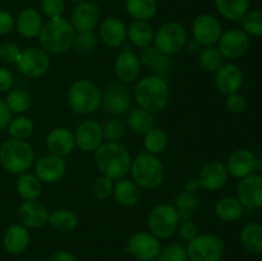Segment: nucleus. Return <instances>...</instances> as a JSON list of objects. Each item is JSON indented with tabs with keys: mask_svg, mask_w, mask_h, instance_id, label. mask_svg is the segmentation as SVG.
I'll use <instances>...</instances> for the list:
<instances>
[{
	"mask_svg": "<svg viewBox=\"0 0 262 261\" xmlns=\"http://www.w3.org/2000/svg\"><path fill=\"white\" fill-rule=\"evenodd\" d=\"M132 95L138 107L151 114H158L169 105L170 87L166 78L151 73L137 79Z\"/></svg>",
	"mask_w": 262,
	"mask_h": 261,
	"instance_id": "1",
	"label": "nucleus"
},
{
	"mask_svg": "<svg viewBox=\"0 0 262 261\" xmlns=\"http://www.w3.org/2000/svg\"><path fill=\"white\" fill-rule=\"evenodd\" d=\"M132 159L128 148L120 142L105 141L94 153V161L97 170L101 176L113 181L124 178L129 174Z\"/></svg>",
	"mask_w": 262,
	"mask_h": 261,
	"instance_id": "2",
	"label": "nucleus"
},
{
	"mask_svg": "<svg viewBox=\"0 0 262 261\" xmlns=\"http://www.w3.org/2000/svg\"><path fill=\"white\" fill-rule=\"evenodd\" d=\"M76 30L67 18L60 17L49 19L43 23L38 35L40 48L43 49L49 55H61L73 48Z\"/></svg>",
	"mask_w": 262,
	"mask_h": 261,
	"instance_id": "3",
	"label": "nucleus"
},
{
	"mask_svg": "<svg viewBox=\"0 0 262 261\" xmlns=\"http://www.w3.org/2000/svg\"><path fill=\"white\" fill-rule=\"evenodd\" d=\"M35 150L27 140L7 138L0 145V165L7 173L19 176L35 163Z\"/></svg>",
	"mask_w": 262,
	"mask_h": 261,
	"instance_id": "4",
	"label": "nucleus"
},
{
	"mask_svg": "<svg viewBox=\"0 0 262 261\" xmlns=\"http://www.w3.org/2000/svg\"><path fill=\"white\" fill-rule=\"evenodd\" d=\"M102 90L89 78H79L72 82L67 94L68 105L74 114L90 115L101 106Z\"/></svg>",
	"mask_w": 262,
	"mask_h": 261,
	"instance_id": "5",
	"label": "nucleus"
},
{
	"mask_svg": "<svg viewBox=\"0 0 262 261\" xmlns=\"http://www.w3.org/2000/svg\"><path fill=\"white\" fill-rule=\"evenodd\" d=\"M129 174L141 189H156L164 183L165 168L159 156L141 151L132 159Z\"/></svg>",
	"mask_w": 262,
	"mask_h": 261,
	"instance_id": "6",
	"label": "nucleus"
},
{
	"mask_svg": "<svg viewBox=\"0 0 262 261\" xmlns=\"http://www.w3.org/2000/svg\"><path fill=\"white\" fill-rule=\"evenodd\" d=\"M188 41V33L182 23L171 20L155 31L152 45L165 55H176L183 50Z\"/></svg>",
	"mask_w": 262,
	"mask_h": 261,
	"instance_id": "7",
	"label": "nucleus"
},
{
	"mask_svg": "<svg viewBox=\"0 0 262 261\" xmlns=\"http://www.w3.org/2000/svg\"><path fill=\"white\" fill-rule=\"evenodd\" d=\"M181 219L171 204H159L151 209L147 216V230L160 241L168 240L177 232Z\"/></svg>",
	"mask_w": 262,
	"mask_h": 261,
	"instance_id": "8",
	"label": "nucleus"
},
{
	"mask_svg": "<svg viewBox=\"0 0 262 261\" xmlns=\"http://www.w3.org/2000/svg\"><path fill=\"white\" fill-rule=\"evenodd\" d=\"M188 261H222L224 257V243L212 233H200L187 243Z\"/></svg>",
	"mask_w": 262,
	"mask_h": 261,
	"instance_id": "9",
	"label": "nucleus"
},
{
	"mask_svg": "<svg viewBox=\"0 0 262 261\" xmlns=\"http://www.w3.org/2000/svg\"><path fill=\"white\" fill-rule=\"evenodd\" d=\"M15 67L23 77L38 79L45 76L51 67L50 55L40 46H28L22 49Z\"/></svg>",
	"mask_w": 262,
	"mask_h": 261,
	"instance_id": "10",
	"label": "nucleus"
},
{
	"mask_svg": "<svg viewBox=\"0 0 262 261\" xmlns=\"http://www.w3.org/2000/svg\"><path fill=\"white\" fill-rule=\"evenodd\" d=\"M133 95L128 84L117 81L102 91L101 107L112 117H122L132 105Z\"/></svg>",
	"mask_w": 262,
	"mask_h": 261,
	"instance_id": "11",
	"label": "nucleus"
},
{
	"mask_svg": "<svg viewBox=\"0 0 262 261\" xmlns=\"http://www.w3.org/2000/svg\"><path fill=\"white\" fill-rule=\"evenodd\" d=\"M161 250V241L148 230L136 232L128 238L125 251L137 261H154Z\"/></svg>",
	"mask_w": 262,
	"mask_h": 261,
	"instance_id": "12",
	"label": "nucleus"
},
{
	"mask_svg": "<svg viewBox=\"0 0 262 261\" xmlns=\"http://www.w3.org/2000/svg\"><path fill=\"white\" fill-rule=\"evenodd\" d=\"M250 36L242 28H230L223 31L216 48L227 60H237L247 54L250 49Z\"/></svg>",
	"mask_w": 262,
	"mask_h": 261,
	"instance_id": "13",
	"label": "nucleus"
},
{
	"mask_svg": "<svg viewBox=\"0 0 262 261\" xmlns=\"http://www.w3.org/2000/svg\"><path fill=\"white\" fill-rule=\"evenodd\" d=\"M223 33L220 20L215 15L202 13L192 22V37L201 46H214Z\"/></svg>",
	"mask_w": 262,
	"mask_h": 261,
	"instance_id": "14",
	"label": "nucleus"
},
{
	"mask_svg": "<svg viewBox=\"0 0 262 261\" xmlns=\"http://www.w3.org/2000/svg\"><path fill=\"white\" fill-rule=\"evenodd\" d=\"M73 133L76 147L84 154L95 153L105 142L102 125L95 119L82 120Z\"/></svg>",
	"mask_w": 262,
	"mask_h": 261,
	"instance_id": "15",
	"label": "nucleus"
},
{
	"mask_svg": "<svg viewBox=\"0 0 262 261\" xmlns=\"http://www.w3.org/2000/svg\"><path fill=\"white\" fill-rule=\"evenodd\" d=\"M67 161L64 158L45 154L33 163V173L42 183L54 184L60 181L67 173Z\"/></svg>",
	"mask_w": 262,
	"mask_h": 261,
	"instance_id": "16",
	"label": "nucleus"
},
{
	"mask_svg": "<svg viewBox=\"0 0 262 261\" xmlns=\"http://www.w3.org/2000/svg\"><path fill=\"white\" fill-rule=\"evenodd\" d=\"M114 74L122 83L130 84L137 82L141 76V61L135 51L129 49H123L117 54L114 59Z\"/></svg>",
	"mask_w": 262,
	"mask_h": 261,
	"instance_id": "17",
	"label": "nucleus"
},
{
	"mask_svg": "<svg viewBox=\"0 0 262 261\" xmlns=\"http://www.w3.org/2000/svg\"><path fill=\"white\" fill-rule=\"evenodd\" d=\"M101 20V10L96 3L86 0L83 3H78L73 8L71 13V19L76 32H86V31H95L99 27Z\"/></svg>",
	"mask_w": 262,
	"mask_h": 261,
	"instance_id": "18",
	"label": "nucleus"
},
{
	"mask_svg": "<svg viewBox=\"0 0 262 261\" xmlns=\"http://www.w3.org/2000/svg\"><path fill=\"white\" fill-rule=\"evenodd\" d=\"M237 199L245 210L262 209V174H251L242 178L237 187Z\"/></svg>",
	"mask_w": 262,
	"mask_h": 261,
	"instance_id": "19",
	"label": "nucleus"
},
{
	"mask_svg": "<svg viewBox=\"0 0 262 261\" xmlns=\"http://www.w3.org/2000/svg\"><path fill=\"white\" fill-rule=\"evenodd\" d=\"M225 166H227L229 176L237 179H242L257 170L258 159L248 148H238L230 154Z\"/></svg>",
	"mask_w": 262,
	"mask_h": 261,
	"instance_id": "20",
	"label": "nucleus"
},
{
	"mask_svg": "<svg viewBox=\"0 0 262 261\" xmlns=\"http://www.w3.org/2000/svg\"><path fill=\"white\" fill-rule=\"evenodd\" d=\"M215 86L223 95L228 96L242 89L245 76L239 66L235 63H224L215 72Z\"/></svg>",
	"mask_w": 262,
	"mask_h": 261,
	"instance_id": "21",
	"label": "nucleus"
},
{
	"mask_svg": "<svg viewBox=\"0 0 262 261\" xmlns=\"http://www.w3.org/2000/svg\"><path fill=\"white\" fill-rule=\"evenodd\" d=\"M229 177L225 164L223 161L214 160L209 161L202 166L197 178H199L202 189L215 192L222 189L228 183Z\"/></svg>",
	"mask_w": 262,
	"mask_h": 261,
	"instance_id": "22",
	"label": "nucleus"
},
{
	"mask_svg": "<svg viewBox=\"0 0 262 261\" xmlns=\"http://www.w3.org/2000/svg\"><path fill=\"white\" fill-rule=\"evenodd\" d=\"M45 146L49 154L66 159L76 148L74 133L67 127H55L49 130L45 138Z\"/></svg>",
	"mask_w": 262,
	"mask_h": 261,
	"instance_id": "23",
	"label": "nucleus"
},
{
	"mask_svg": "<svg viewBox=\"0 0 262 261\" xmlns=\"http://www.w3.org/2000/svg\"><path fill=\"white\" fill-rule=\"evenodd\" d=\"M31 243L30 229L22 225L20 223L10 224L4 230L2 237V245L5 252L9 255L18 256L27 251Z\"/></svg>",
	"mask_w": 262,
	"mask_h": 261,
	"instance_id": "24",
	"label": "nucleus"
},
{
	"mask_svg": "<svg viewBox=\"0 0 262 261\" xmlns=\"http://www.w3.org/2000/svg\"><path fill=\"white\" fill-rule=\"evenodd\" d=\"M49 210L38 200L32 201H23L18 206L17 216L22 225L28 229H38L48 224Z\"/></svg>",
	"mask_w": 262,
	"mask_h": 261,
	"instance_id": "25",
	"label": "nucleus"
},
{
	"mask_svg": "<svg viewBox=\"0 0 262 261\" xmlns=\"http://www.w3.org/2000/svg\"><path fill=\"white\" fill-rule=\"evenodd\" d=\"M99 37L105 46L118 49L127 41V25L118 17H107L100 22Z\"/></svg>",
	"mask_w": 262,
	"mask_h": 261,
	"instance_id": "26",
	"label": "nucleus"
},
{
	"mask_svg": "<svg viewBox=\"0 0 262 261\" xmlns=\"http://www.w3.org/2000/svg\"><path fill=\"white\" fill-rule=\"evenodd\" d=\"M42 15L35 8H26L15 18V27L18 35L26 40L38 37L42 28Z\"/></svg>",
	"mask_w": 262,
	"mask_h": 261,
	"instance_id": "27",
	"label": "nucleus"
},
{
	"mask_svg": "<svg viewBox=\"0 0 262 261\" xmlns=\"http://www.w3.org/2000/svg\"><path fill=\"white\" fill-rule=\"evenodd\" d=\"M138 59L141 61V66L152 69L154 74H158V76L164 77V78L173 69V58L170 55H165V54L160 53L154 45L141 49Z\"/></svg>",
	"mask_w": 262,
	"mask_h": 261,
	"instance_id": "28",
	"label": "nucleus"
},
{
	"mask_svg": "<svg viewBox=\"0 0 262 261\" xmlns=\"http://www.w3.org/2000/svg\"><path fill=\"white\" fill-rule=\"evenodd\" d=\"M113 197H114V200L120 206L135 207L141 201L142 189H141V187L136 182L124 177V178L114 181Z\"/></svg>",
	"mask_w": 262,
	"mask_h": 261,
	"instance_id": "29",
	"label": "nucleus"
},
{
	"mask_svg": "<svg viewBox=\"0 0 262 261\" xmlns=\"http://www.w3.org/2000/svg\"><path fill=\"white\" fill-rule=\"evenodd\" d=\"M125 125L130 132L135 135L143 136L156 127L155 114L146 112V110L141 109V107H130L128 113L125 114Z\"/></svg>",
	"mask_w": 262,
	"mask_h": 261,
	"instance_id": "30",
	"label": "nucleus"
},
{
	"mask_svg": "<svg viewBox=\"0 0 262 261\" xmlns=\"http://www.w3.org/2000/svg\"><path fill=\"white\" fill-rule=\"evenodd\" d=\"M155 30L145 20H132L127 26V40L135 48L145 49L152 45Z\"/></svg>",
	"mask_w": 262,
	"mask_h": 261,
	"instance_id": "31",
	"label": "nucleus"
},
{
	"mask_svg": "<svg viewBox=\"0 0 262 261\" xmlns=\"http://www.w3.org/2000/svg\"><path fill=\"white\" fill-rule=\"evenodd\" d=\"M43 183L35 176V173L26 171L18 176L15 182V191L23 201L38 200L42 194Z\"/></svg>",
	"mask_w": 262,
	"mask_h": 261,
	"instance_id": "32",
	"label": "nucleus"
},
{
	"mask_svg": "<svg viewBox=\"0 0 262 261\" xmlns=\"http://www.w3.org/2000/svg\"><path fill=\"white\" fill-rule=\"evenodd\" d=\"M215 214L222 222L233 223L245 215V207L237 197H222L215 204Z\"/></svg>",
	"mask_w": 262,
	"mask_h": 261,
	"instance_id": "33",
	"label": "nucleus"
},
{
	"mask_svg": "<svg viewBox=\"0 0 262 261\" xmlns=\"http://www.w3.org/2000/svg\"><path fill=\"white\" fill-rule=\"evenodd\" d=\"M48 224L56 232L69 233L78 227L79 219L73 210L56 209L49 212Z\"/></svg>",
	"mask_w": 262,
	"mask_h": 261,
	"instance_id": "34",
	"label": "nucleus"
},
{
	"mask_svg": "<svg viewBox=\"0 0 262 261\" xmlns=\"http://www.w3.org/2000/svg\"><path fill=\"white\" fill-rule=\"evenodd\" d=\"M215 7L223 18L238 22L250 12V0H215Z\"/></svg>",
	"mask_w": 262,
	"mask_h": 261,
	"instance_id": "35",
	"label": "nucleus"
},
{
	"mask_svg": "<svg viewBox=\"0 0 262 261\" xmlns=\"http://www.w3.org/2000/svg\"><path fill=\"white\" fill-rule=\"evenodd\" d=\"M241 245L251 253H262V224L256 222L243 225L239 233Z\"/></svg>",
	"mask_w": 262,
	"mask_h": 261,
	"instance_id": "36",
	"label": "nucleus"
},
{
	"mask_svg": "<svg viewBox=\"0 0 262 261\" xmlns=\"http://www.w3.org/2000/svg\"><path fill=\"white\" fill-rule=\"evenodd\" d=\"M125 10L133 20L152 19L158 13L156 0H125Z\"/></svg>",
	"mask_w": 262,
	"mask_h": 261,
	"instance_id": "37",
	"label": "nucleus"
},
{
	"mask_svg": "<svg viewBox=\"0 0 262 261\" xmlns=\"http://www.w3.org/2000/svg\"><path fill=\"white\" fill-rule=\"evenodd\" d=\"M143 137V151L151 154V155L159 156L166 150L169 145V136L163 128L154 127L152 129L148 130Z\"/></svg>",
	"mask_w": 262,
	"mask_h": 261,
	"instance_id": "38",
	"label": "nucleus"
},
{
	"mask_svg": "<svg viewBox=\"0 0 262 261\" xmlns=\"http://www.w3.org/2000/svg\"><path fill=\"white\" fill-rule=\"evenodd\" d=\"M7 94V97L4 99L5 104L12 114L20 115L30 110L32 105V96L30 92L23 89H12Z\"/></svg>",
	"mask_w": 262,
	"mask_h": 261,
	"instance_id": "39",
	"label": "nucleus"
},
{
	"mask_svg": "<svg viewBox=\"0 0 262 261\" xmlns=\"http://www.w3.org/2000/svg\"><path fill=\"white\" fill-rule=\"evenodd\" d=\"M197 59H199L201 69H204L207 73H215L224 64L225 60L216 45L202 46L201 50L197 54Z\"/></svg>",
	"mask_w": 262,
	"mask_h": 261,
	"instance_id": "40",
	"label": "nucleus"
},
{
	"mask_svg": "<svg viewBox=\"0 0 262 261\" xmlns=\"http://www.w3.org/2000/svg\"><path fill=\"white\" fill-rule=\"evenodd\" d=\"M7 132L9 137L17 140H28L35 132V124L32 119L25 114L12 117L9 124L7 127Z\"/></svg>",
	"mask_w": 262,
	"mask_h": 261,
	"instance_id": "41",
	"label": "nucleus"
},
{
	"mask_svg": "<svg viewBox=\"0 0 262 261\" xmlns=\"http://www.w3.org/2000/svg\"><path fill=\"white\" fill-rule=\"evenodd\" d=\"M199 197L196 193H192V192L187 191H181L178 193V196L176 197V204L174 207L178 211L179 219L181 222H186L192 217V214L199 209Z\"/></svg>",
	"mask_w": 262,
	"mask_h": 261,
	"instance_id": "42",
	"label": "nucleus"
},
{
	"mask_svg": "<svg viewBox=\"0 0 262 261\" xmlns=\"http://www.w3.org/2000/svg\"><path fill=\"white\" fill-rule=\"evenodd\" d=\"M102 125V133H104V140L109 142H119L123 140L127 133L128 128L125 125L124 120L119 117H112L105 120Z\"/></svg>",
	"mask_w": 262,
	"mask_h": 261,
	"instance_id": "43",
	"label": "nucleus"
},
{
	"mask_svg": "<svg viewBox=\"0 0 262 261\" xmlns=\"http://www.w3.org/2000/svg\"><path fill=\"white\" fill-rule=\"evenodd\" d=\"M99 42V36L95 31H86V32H77L74 37L73 48L77 53H90L94 50Z\"/></svg>",
	"mask_w": 262,
	"mask_h": 261,
	"instance_id": "44",
	"label": "nucleus"
},
{
	"mask_svg": "<svg viewBox=\"0 0 262 261\" xmlns=\"http://www.w3.org/2000/svg\"><path fill=\"white\" fill-rule=\"evenodd\" d=\"M113 188H114V181L101 174L94 179L90 187L92 196L97 200L110 199L113 196Z\"/></svg>",
	"mask_w": 262,
	"mask_h": 261,
	"instance_id": "45",
	"label": "nucleus"
},
{
	"mask_svg": "<svg viewBox=\"0 0 262 261\" xmlns=\"http://www.w3.org/2000/svg\"><path fill=\"white\" fill-rule=\"evenodd\" d=\"M242 30L248 36H262V10H251L242 18Z\"/></svg>",
	"mask_w": 262,
	"mask_h": 261,
	"instance_id": "46",
	"label": "nucleus"
},
{
	"mask_svg": "<svg viewBox=\"0 0 262 261\" xmlns=\"http://www.w3.org/2000/svg\"><path fill=\"white\" fill-rule=\"evenodd\" d=\"M155 261H188L187 250L181 243H170L161 247Z\"/></svg>",
	"mask_w": 262,
	"mask_h": 261,
	"instance_id": "47",
	"label": "nucleus"
},
{
	"mask_svg": "<svg viewBox=\"0 0 262 261\" xmlns=\"http://www.w3.org/2000/svg\"><path fill=\"white\" fill-rule=\"evenodd\" d=\"M41 12L49 19L63 17L66 12L64 0H41Z\"/></svg>",
	"mask_w": 262,
	"mask_h": 261,
	"instance_id": "48",
	"label": "nucleus"
},
{
	"mask_svg": "<svg viewBox=\"0 0 262 261\" xmlns=\"http://www.w3.org/2000/svg\"><path fill=\"white\" fill-rule=\"evenodd\" d=\"M22 49L19 45L13 41H5L0 44V61L3 64H14L17 63L18 58L20 55Z\"/></svg>",
	"mask_w": 262,
	"mask_h": 261,
	"instance_id": "49",
	"label": "nucleus"
},
{
	"mask_svg": "<svg viewBox=\"0 0 262 261\" xmlns=\"http://www.w3.org/2000/svg\"><path fill=\"white\" fill-rule=\"evenodd\" d=\"M225 106L228 112L232 114H242L247 107V99L241 92H234V94L228 95L225 99Z\"/></svg>",
	"mask_w": 262,
	"mask_h": 261,
	"instance_id": "50",
	"label": "nucleus"
},
{
	"mask_svg": "<svg viewBox=\"0 0 262 261\" xmlns=\"http://www.w3.org/2000/svg\"><path fill=\"white\" fill-rule=\"evenodd\" d=\"M176 233H178V237L186 243L191 242L192 240H194L200 234L199 227H197L196 223L192 222V219L179 223Z\"/></svg>",
	"mask_w": 262,
	"mask_h": 261,
	"instance_id": "51",
	"label": "nucleus"
},
{
	"mask_svg": "<svg viewBox=\"0 0 262 261\" xmlns=\"http://www.w3.org/2000/svg\"><path fill=\"white\" fill-rule=\"evenodd\" d=\"M14 86V74L8 67L0 66V94L9 92Z\"/></svg>",
	"mask_w": 262,
	"mask_h": 261,
	"instance_id": "52",
	"label": "nucleus"
},
{
	"mask_svg": "<svg viewBox=\"0 0 262 261\" xmlns=\"http://www.w3.org/2000/svg\"><path fill=\"white\" fill-rule=\"evenodd\" d=\"M15 18L7 10H0V36H7L14 30Z\"/></svg>",
	"mask_w": 262,
	"mask_h": 261,
	"instance_id": "53",
	"label": "nucleus"
},
{
	"mask_svg": "<svg viewBox=\"0 0 262 261\" xmlns=\"http://www.w3.org/2000/svg\"><path fill=\"white\" fill-rule=\"evenodd\" d=\"M12 117L13 114L8 109L7 104H5V100L0 97V132L2 130H7V127L9 124Z\"/></svg>",
	"mask_w": 262,
	"mask_h": 261,
	"instance_id": "54",
	"label": "nucleus"
},
{
	"mask_svg": "<svg viewBox=\"0 0 262 261\" xmlns=\"http://www.w3.org/2000/svg\"><path fill=\"white\" fill-rule=\"evenodd\" d=\"M48 261H78V258H77V256L74 253L69 252V251L59 250L51 253L49 256Z\"/></svg>",
	"mask_w": 262,
	"mask_h": 261,
	"instance_id": "55",
	"label": "nucleus"
},
{
	"mask_svg": "<svg viewBox=\"0 0 262 261\" xmlns=\"http://www.w3.org/2000/svg\"><path fill=\"white\" fill-rule=\"evenodd\" d=\"M183 189L187 192H192V193H196L199 189H201V184H200V181L197 177H193V178H187L183 183Z\"/></svg>",
	"mask_w": 262,
	"mask_h": 261,
	"instance_id": "56",
	"label": "nucleus"
},
{
	"mask_svg": "<svg viewBox=\"0 0 262 261\" xmlns=\"http://www.w3.org/2000/svg\"><path fill=\"white\" fill-rule=\"evenodd\" d=\"M187 48H188V51L189 53H193V54H199V51L201 50L202 46L200 45L197 41H194L193 38H192V41H187Z\"/></svg>",
	"mask_w": 262,
	"mask_h": 261,
	"instance_id": "57",
	"label": "nucleus"
},
{
	"mask_svg": "<svg viewBox=\"0 0 262 261\" xmlns=\"http://www.w3.org/2000/svg\"><path fill=\"white\" fill-rule=\"evenodd\" d=\"M68 2L76 3V4H78V3H83V2H86V0H68Z\"/></svg>",
	"mask_w": 262,
	"mask_h": 261,
	"instance_id": "58",
	"label": "nucleus"
}]
</instances>
